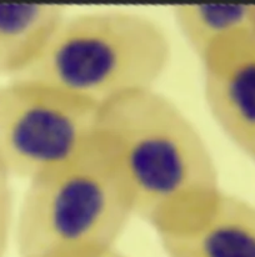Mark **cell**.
Wrapping results in <instances>:
<instances>
[{
    "mask_svg": "<svg viewBox=\"0 0 255 257\" xmlns=\"http://www.w3.org/2000/svg\"><path fill=\"white\" fill-rule=\"evenodd\" d=\"M98 139L124 186L134 216L159 237L192 228L224 194L202 134L173 100L155 89L100 109Z\"/></svg>",
    "mask_w": 255,
    "mask_h": 257,
    "instance_id": "6da1fadb",
    "label": "cell"
},
{
    "mask_svg": "<svg viewBox=\"0 0 255 257\" xmlns=\"http://www.w3.org/2000/svg\"><path fill=\"white\" fill-rule=\"evenodd\" d=\"M172 46L150 18L124 10L66 15L38 60L20 76L97 109L145 90L165 73Z\"/></svg>",
    "mask_w": 255,
    "mask_h": 257,
    "instance_id": "7a4b0ae2",
    "label": "cell"
},
{
    "mask_svg": "<svg viewBox=\"0 0 255 257\" xmlns=\"http://www.w3.org/2000/svg\"><path fill=\"white\" fill-rule=\"evenodd\" d=\"M133 216L97 134L73 160L28 182L13 235L20 257H100L118 250Z\"/></svg>",
    "mask_w": 255,
    "mask_h": 257,
    "instance_id": "3957f363",
    "label": "cell"
},
{
    "mask_svg": "<svg viewBox=\"0 0 255 257\" xmlns=\"http://www.w3.org/2000/svg\"><path fill=\"white\" fill-rule=\"evenodd\" d=\"M99 109L27 79L0 85V161L28 182L83 153L98 134Z\"/></svg>",
    "mask_w": 255,
    "mask_h": 257,
    "instance_id": "277c9868",
    "label": "cell"
},
{
    "mask_svg": "<svg viewBox=\"0 0 255 257\" xmlns=\"http://www.w3.org/2000/svg\"><path fill=\"white\" fill-rule=\"evenodd\" d=\"M204 95L225 135L255 161V35L251 29L219 46L202 63Z\"/></svg>",
    "mask_w": 255,
    "mask_h": 257,
    "instance_id": "5b68a950",
    "label": "cell"
},
{
    "mask_svg": "<svg viewBox=\"0 0 255 257\" xmlns=\"http://www.w3.org/2000/svg\"><path fill=\"white\" fill-rule=\"evenodd\" d=\"M159 240L168 257H255V205L224 192L200 222Z\"/></svg>",
    "mask_w": 255,
    "mask_h": 257,
    "instance_id": "8992f818",
    "label": "cell"
},
{
    "mask_svg": "<svg viewBox=\"0 0 255 257\" xmlns=\"http://www.w3.org/2000/svg\"><path fill=\"white\" fill-rule=\"evenodd\" d=\"M65 17L61 5L0 4V75L15 79L24 74Z\"/></svg>",
    "mask_w": 255,
    "mask_h": 257,
    "instance_id": "52a82bcc",
    "label": "cell"
},
{
    "mask_svg": "<svg viewBox=\"0 0 255 257\" xmlns=\"http://www.w3.org/2000/svg\"><path fill=\"white\" fill-rule=\"evenodd\" d=\"M254 5H179L174 19L200 63L219 46L253 27Z\"/></svg>",
    "mask_w": 255,
    "mask_h": 257,
    "instance_id": "ba28073f",
    "label": "cell"
},
{
    "mask_svg": "<svg viewBox=\"0 0 255 257\" xmlns=\"http://www.w3.org/2000/svg\"><path fill=\"white\" fill-rule=\"evenodd\" d=\"M12 175L0 161V257H5L12 235L14 233V202Z\"/></svg>",
    "mask_w": 255,
    "mask_h": 257,
    "instance_id": "9c48e42d",
    "label": "cell"
},
{
    "mask_svg": "<svg viewBox=\"0 0 255 257\" xmlns=\"http://www.w3.org/2000/svg\"><path fill=\"white\" fill-rule=\"evenodd\" d=\"M100 257H127V256H124L123 253H120L119 251L115 250V251H113V252H109V253H107V255H103Z\"/></svg>",
    "mask_w": 255,
    "mask_h": 257,
    "instance_id": "30bf717a",
    "label": "cell"
},
{
    "mask_svg": "<svg viewBox=\"0 0 255 257\" xmlns=\"http://www.w3.org/2000/svg\"><path fill=\"white\" fill-rule=\"evenodd\" d=\"M253 32L255 35V5L253 7Z\"/></svg>",
    "mask_w": 255,
    "mask_h": 257,
    "instance_id": "8fae6325",
    "label": "cell"
}]
</instances>
